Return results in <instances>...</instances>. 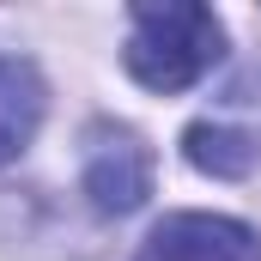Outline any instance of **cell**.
Instances as JSON below:
<instances>
[{
    "mask_svg": "<svg viewBox=\"0 0 261 261\" xmlns=\"http://www.w3.org/2000/svg\"><path fill=\"white\" fill-rule=\"evenodd\" d=\"M182 152H189V164L206 170V176H249L261 164V134L231 128L219 116H200L195 128L182 134Z\"/></svg>",
    "mask_w": 261,
    "mask_h": 261,
    "instance_id": "obj_5",
    "label": "cell"
},
{
    "mask_svg": "<svg viewBox=\"0 0 261 261\" xmlns=\"http://www.w3.org/2000/svg\"><path fill=\"white\" fill-rule=\"evenodd\" d=\"M79 182L103 219H122L152 195V146L122 122H91L79 134Z\"/></svg>",
    "mask_w": 261,
    "mask_h": 261,
    "instance_id": "obj_2",
    "label": "cell"
},
{
    "mask_svg": "<svg viewBox=\"0 0 261 261\" xmlns=\"http://www.w3.org/2000/svg\"><path fill=\"white\" fill-rule=\"evenodd\" d=\"M225 55V24L213 6H195V0H146V6H128V49L122 61L128 73L146 85V91H189L200 85Z\"/></svg>",
    "mask_w": 261,
    "mask_h": 261,
    "instance_id": "obj_1",
    "label": "cell"
},
{
    "mask_svg": "<svg viewBox=\"0 0 261 261\" xmlns=\"http://www.w3.org/2000/svg\"><path fill=\"white\" fill-rule=\"evenodd\" d=\"M134 261H261V231L225 213H170L146 231Z\"/></svg>",
    "mask_w": 261,
    "mask_h": 261,
    "instance_id": "obj_3",
    "label": "cell"
},
{
    "mask_svg": "<svg viewBox=\"0 0 261 261\" xmlns=\"http://www.w3.org/2000/svg\"><path fill=\"white\" fill-rule=\"evenodd\" d=\"M43 110H49L43 73L24 61V55H0V164H12V158L37 140Z\"/></svg>",
    "mask_w": 261,
    "mask_h": 261,
    "instance_id": "obj_4",
    "label": "cell"
}]
</instances>
